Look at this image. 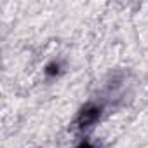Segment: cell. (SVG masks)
Here are the masks:
<instances>
[{
    "instance_id": "obj_1",
    "label": "cell",
    "mask_w": 148,
    "mask_h": 148,
    "mask_svg": "<svg viewBox=\"0 0 148 148\" xmlns=\"http://www.w3.org/2000/svg\"><path fill=\"white\" fill-rule=\"evenodd\" d=\"M99 113H101V110H99L98 106H94V105H87V106H84L82 112H80L79 117H77V124H79V127H89V125H92V124L99 119Z\"/></svg>"
},
{
    "instance_id": "obj_2",
    "label": "cell",
    "mask_w": 148,
    "mask_h": 148,
    "mask_svg": "<svg viewBox=\"0 0 148 148\" xmlns=\"http://www.w3.org/2000/svg\"><path fill=\"white\" fill-rule=\"evenodd\" d=\"M77 148H94V146H92V145H91L89 141H84V143H80V145H79Z\"/></svg>"
}]
</instances>
